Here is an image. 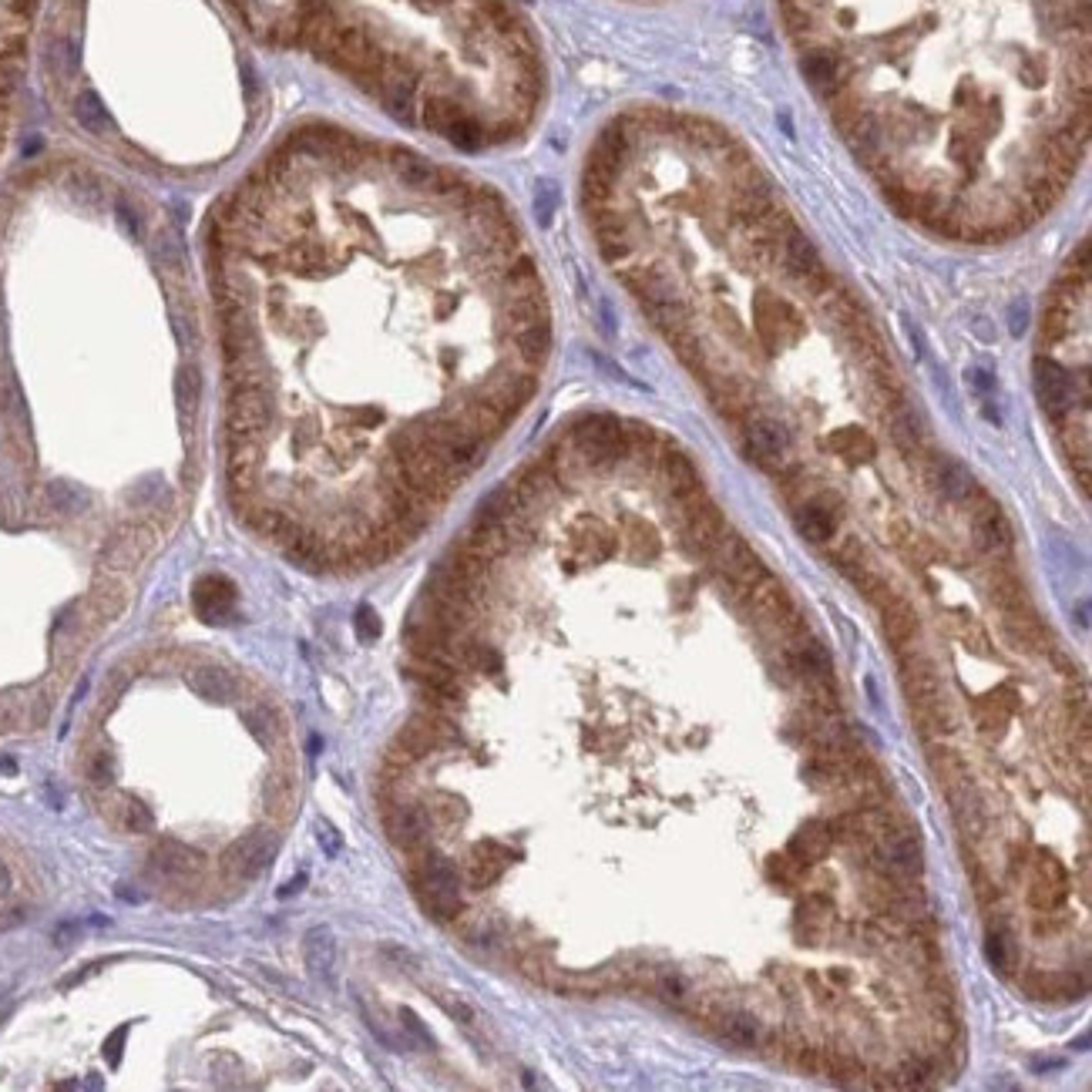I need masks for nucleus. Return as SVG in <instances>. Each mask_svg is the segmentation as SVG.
Wrapping results in <instances>:
<instances>
[{"label":"nucleus","mask_w":1092,"mask_h":1092,"mask_svg":"<svg viewBox=\"0 0 1092 1092\" xmlns=\"http://www.w3.org/2000/svg\"><path fill=\"white\" fill-rule=\"evenodd\" d=\"M948 803H952V814H955V824L964 837H978L985 827V814H982V803H978L975 797V787H961V790H952L945 793Z\"/></svg>","instance_id":"obj_27"},{"label":"nucleus","mask_w":1092,"mask_h":1092,"mask_svg":"<svg viewBox=\"0 0 1092 1092\" xmlns=\"http://www.w3.org/2000/svg\"><path fill=\"white\" fill-rule=\"evenodd\" d=\"M827 447H830L847 467L868 464V461L874 458V454H877L874 437H871L868 431H861V428H841V431H834L830 441H827Z\"/></svg>","instance_id":"obj_22"},{"label":"nucleus","mask_w":1092,"mask_h":1092,"mask_svg":"<svg viewBox=\"0 0 1092 1092\" xmlns=\"http://www.w3.org/2000/svg\"><path fill=\"white\" fill-rule=\"evenodd\" d=\"M898 656H901V689H904L907 703L921 706V703L945 700L941 679L925 656H914V652L911 656H907V652H898Z\"/></svg>","instance_id":"obj_14"},{"label":"nucleus","mask_w":1092,"mask_h":1092,"mask_svg":"<svg viewBox=\"0 0 1092 1092\" xmlns=\"http://www.w3.org/2000/svg\"><path fill=\"white\" fill-rule=\"evenodd\" d=\"M881 857L888 871L895 874H918L921 871V847L911 830H884L881 834Z\"/></svg>","instance_id":"obj_17"},{"label":"nucleus","mask_w":1092,"mask_h":1092,"mask_svg":"<svg viewBox=\"0 0 1092 1092\" xmlns=\"http://www.w3.org/2000/svg\"><path fill=\"white\" fill-rule=\"evenodd\" d=\"M776 266L784 269V273H787L793 282H803V286L811 290L814 296H820L824 290L834 286V276H830L827 263L820 260L817 246L797 229V225H787L784 239H780Z\"/></svg>","instance_id":"obj_2"},{"label":"nucleus","mask_w":1092,"mask_h":1092,"mask_svg":"<svg viewBox=\"0 0 1092 1092\" xmlns=\"http://www.w3.org/2000/svg\"><path fill=\"white\" fill-rule=\"evenodd\" d=\"M881 608V629H884V639L895 646V652H904L907 646H911L918 639V612L911 605H907L901 595H888V599L877 605Z\"/></svg>","instance_id":"obj_15"},{"label":"nucleus","mask_w":1092,"mask_h":1092,"mask_svg":"<svg viewBox=\"0 0 1092 1092\" xmlns=\"http://www.w3.org/2000/svg\"><path fill=\"white\" fill-rule=\"evenodd\" d=\"M121 1039H125V1029H118V1032H115V1039L108 1042V1062H111V1066H115V1062H118V1045H121Z\"/></svg>","instance_id":"obj_40"},{"label":"nucleus","mask_w":1092,"mask_h":1092,"mask_svg":"<svg viewBox=\"0 0 1092 1092\" xmlns=\"http://www.w3.org/2000/svg\"><path fill=\"white\" fill-rule=\"evenodd\" d=\"M659 995H662L665 1002H683V999H686V982H683L679 975H665L662 982H659Z\"/></svg>","instance_id":"obj_37"},{"label":"nucleus","mask_w":1092,"mask_h":1092,"mask_svg":"<svg viewBox=\"0 0 1092 1092\" xmlns=\"http://www.w3.org/2000/svg\"><path fill=\"white\" fill-rule=\"evenodd\" d=\"M437 1002H441L444 1005V1009L454 1015V1018H458V1022L461 1026H474V1009H467V1005L458 999V1002H454V999H444V995H437Z\"/></svg>","instance_id":"obj_38"},{"label":"nucleus","mask_w":1092,"mask_h":1092,"mask_svg":"<svg viewBox=\"0 0 1092 1092\" xmlns=\"http://www.w3.org/2000/svg\"><path fill=\"white\" fill-rule=\"evenodd\" d=\"M195 868H198L195 850L182 847V844H172V841H162L159 847L152 850V857H148V871L165 877V881H182V877H189Z\"/></svg>","instance_id":"obj_19"},{"label":"nucleus","mask_w":1092,"mask_h":1092,"mask_svg":"<svg viewBox=\"0 0 1092 1092\" xmlns=\"http://www.w3.org/2000/svg\"><path fill=\"white\" fill-rule=\"evenodd\" d=\"M504 861H508V850L501 844L494 841H481L474 844L471 850V861H467V884H471L474 891L488 888L491 881H498L501 871H504Z\"/></svg>","instance_id":"obj_20"},{"label":"nucleus","mask_w":1092,"mask_h":1092,"mask_svg":"<svg viewBox=\"0 0 1092 1092\" xmlns=\"http://www.w3.org/2000/svg\"><path fill=\"white\" fill-rule=\"evenodd\" d=\"M1026 988L1032 991L1035 999H1080L1083 995V982L1069 972H1053V975H1029Z\"/></svg>","instance_id":"obj_29"},{"label":"nucleus","mask_w":1092,"mask_h":1092,"mask_svg":"<svg viewBox=\"0 0 1092 1092\" xmlns=\"http://www.w3.org/2000/svg\"><path fill=\"white\" fill-rule=\"evenodd\" d=\"M991 599H995V605L1002 608V616L1032 612L1022 578L1015 575L1012 565H1005V558H1002V565H995V572H991Z\"/></svg>","instance_id":"obj_18"},{"label":"nucleus","mask_w":1092,"mask_h":1092,"mask_svg":"<svg viewBox=\"0 0 1092 1092\" xmlns=\"http://www.w3.org/2000/svg\"><path fill=\"white\" fill-rule=\"evenodd\" d=\"M1062 898H1066V871L1059 868L1056 857H1039L1035 861V874H1032V891H1029V901L1035 907H1042V911H1048V907H1056Z\"/></svg>","instance_id":"obj_16"},{"label":"nucleus","mask_w":1092,"mask_h":1092,"mask_svg":"<svg viewBox=\"0 0 1092 1092\" xmlns=\"http://www.w3.org/2000/svg\"><path fill=\"white\" fill-rule=\"evenodd\" d=\"M276 850H279L276 834L256 830V834L239 837V841L222 854V874L233 877V881H252V877H260L269 868V861L276 857Z\"/></svg>","instance_id":"obj_6"},{"label":"nucleus","mask_w":1092,"mask_h":1092,"mask_svg":"<svg viewBox=\"0 0 1092 1092\" xmlns=\"http://www.w3.org/2000/svg\"><path fill=\"white\" fill-rule=\"evenodd\" d=\"M387 834L390 841L404 850V854H417V850L431 847V830H434V817L428 807L420 803H393L387 817Z\"/></svg>","instance_id":"obj_8"},{"label":"nucleus","mask_w":1092,"mask_h":1092,"mask_svg":"<svg viewBox=\"0 0 1092 1092\" xmlns=\"http://www.w3.org/2000/svg\"><path fill=\"white\" fill-rule=\"evenodd\" d=\"M189 683L198 697H206L212 703H229L236 697V676L216 670V665H198L195 673H189Z\"/></svg>","instance_id":"obj_28"},{"label":"nucleus","mask_w":1092,"mask_h":1092,"mask_svg":"<svg viewBox=\"0 0 1092 1092\" xmlns=\"http://www.w3.org/2000/svg\"><path fill=\"white\" fill-rule=\"evenodd\" d=\"M1009 948H1012L1009 934H1002V931H991V934H988V941H985V955H988V961L995 964L999 972H1009V968H1012Z\"/></svg>","instance_id":"obj_33"},{"label":"nucleus","mask_w":1092,"mask_h":1092,"mask_svg":"<svg viewBox=\"0 0 1092 1092\" xmlns=\"http://www.w3.org/2000/svg\"><path fill=\"white\" fill-rule=\"evenodd\" d=\"M303 881H306V877H296V881H293L290 888H282V891H279V895H282V898H286V895H296V891H300V888H303Z\"/></svg>","instance_id":"obj_42"},{"label":"nucleus","mask_w":1092,"mask_h":1092,"mask_svg":"<svg viewBox=\"0 0 1092 1092\" xmlns=\"http://www.w3.org/2000/svg\"><path fill=\"white\" fill-rule=\"evenodd\" d=\"M320 834V844H323V850H326V854H336V850H339V834L330 827V824H326V820H320V827H317Z\"/></svg>","instance_id":"obj_39"},{"label":"nucleus","mask_w":1092,"mask_h":1092,"mask_svg":"<svg viewBox=\"0 0 1092 1092\" xmlns=\"http://www.w3.org/2000/svg\"><path fill=\"white\" fill-rule=\"evenodd\" d=\"M837 498L830 494H817V498H803L793 508V521H797V531L814 545H827L834 542L837 535Z\"/></svg>","instance_id":"obj_12"},{"label":"nucleus","mask_w":1092,"mask_h":1092,"mask_svg":"<svg viewBox=\"0 0 1092 1092\" xmlns=\"http://www.w3.org/2000/svg\"><path fill=\"white\" fill-rule=\"evenodd\" d=\"M827 827H830V837H834V841H844V844L864 841V837L871 834V827H868V817H864L861 811L837 817L834 824H827Z\"/></svg>","instance_id":"obj_31"},{"label":"nucleus","mask_w":1092,"mask_h":1092,"mask_svg":"<svg viewBox=\"0 0 1092 1092\" xmlns=\"http://www.w3.org/2000/svg\"><path fill=\"white\" fill-rule=\"evenodd\" d=\"M233 602H236V589H233L225 578L209 575L206 581H198V589H195V608H198V612H202L209 622H225V619H229Z\"/></svg>","instance_id":"obj_21"},{"label":"nucleus","mask_w":1092,"mask_h":1092,"mask_svg":"<svg viewBox=\"0 0 1092 1092\" xmlns=\"http://www.w3.org/2000/svg\"><path fill=\"white\" fill-rule=\"evenodd\" d=\"M246 727H249V733L256 736L260 743H266V746H273V740H279V733H282L279 713H276V709L269 706V703H256V706L249 709V713H246Z\"/></svg>","instance_id":"obj_30"},{"label":"nucleus","mask_w":1092,"mask_h":1092,"mask_svg":"<svg viewBox=\"0 0 1092 1092\" xmlns=\"http://www.w3.org/2000/svg\"><path fill=\"white\" fill-rule=\"evenodd\" d=\"M410 857H414L410 861V884H414L417 904L428 911V918L441 921V925L458 921L464 914L461 871L454 868L444 854H437V850H431V847H424Z\"/></svg>","instance_id":"obj_1"},{"label":"nucleus","mask_w":1092,"mask_h":1092,"mask_svg":"<svg viewBox=\"0 0 1092 1092\" xmlns=\"http://www.w3.org/2000/svg\"><path fill=\"white\" fill-rule=\"evenodd\" d=\"M121 824L129 827V830H135V834L152 830V814H148L141 803H125V807H121Z\"/></svg>","instance_id":"obj_36"},{"label":"nucleus","mask_w":1092,"mask_h":1092,"mask_svg":"<svg viewBox=\"0 0 1092 1092\" xmlns=\"http://www.w3.org/2000/svg\"><path fill=\"white\" fill-rule=\"evenodd\" d=\"M830 847H834L830 827L820 824V820H811V824H803L797 834H793L790 857H797L800 864H817V861H824L830 854Z\"/></svg>","instance_id":"obj_23"},{"label":"nucleus","mask_w":1092,"mask_h":1092,"mask_svg":"<svg viewBox=\"0 0 1092 1092\" xmlns=\"http://www.w3.org/2000/svg\"><path fill=\"white\" fill-rule=\"evenodd\" d=\"M1032 380H1035V397H1039V404L1048 417L1062 420L1066 414H1072V404H1075L1072 377L1062 371L1056 360H1045V357L1035 360Z\"/></svg>","instance_id":"obj_9"},{"label":"nucleus","mask_w":1092,"mask_h":1092,"mask_svg":"<svg viewBox=\"0 0 1092 1092\" xmlns=\"http://www.w3.org/2000/svg\"><path fill=\"white\" fill-rule=\"evenodd\" d=\"M7 891H10V871L4 868V864H0V898H4Z\"/></svg>","instance_id":"obj_41"},{"label":"nucleus","mask_w":1092,"mask_h":1092,"mask_svg":"<svg viewBox=\"0 0 1092 1092\" xmlns=\"http://www.w3.org/2000/svg\"><path fill=\"white\" fill-rule=\"evenodd\" d=\"M679 518H683V542L692 548V551H703V555H709L719 542L722 535H727V518H722V512L706 498V494H697V498L689 501H679Z\"/></svg>","instance_id":"obj_5"},{"label":"nucleus","mask_w":1092,"mask_h":1092,"mask_svg":"<svg viewBox=\"0 0 1092 1092\" xmlns=\"http://www.w3.org/2000/svg\"><path fill=\"white\" fill-rule=\"evenodd\" d=\"M743 451H746V458L760 467V471L776 474L780 467L787 464L790 431L776 417L754 414V410H749L746 420H743Z\"/></svg>","instance_id":"obj_3"},{"label":"nucleus","mask_w":1092,"mask_h":1092,"mask_svg":"<svg viewBox=\"0 0 1092 1092\" xmlns=\"http://www.w3.org/2000/svg\"><path fill=\"white\" fill-rule=\"evenodd\" d=\"M353 626H357L360 643H374V639H380V632H384V626H380V619H377V612H374L371 605H360V608H357V619H353Z\"/></svg>","instance_id":"obj_34"},{"label":"nucleus","mask_w":1092,"mask_h":1092,"mask_svg":"<svg viewBox=\"0 0 1092 1092\" xmlns=\"http://www.w3.org/2000/svg\"><path fill=\"white\" fill-rule=\"evenodd\" d=\"M911 719H914V730L925 736V740H941V736L955 730V713L952 706H948V700L911 706Z\"/></svg>","instance_id":"obj_25"},{"label":"nucleus","mask_w":1092,"mask_h":1092,"mask_svg":"<svg viewBox=\"0 0 1092 1092\" xmlns=\"http://www.w3.org/2000/svg\"><path fill=\"white\" fill-rule=\"evenodd\" d=\"M803 78L820 98H834L837 91L847 88V61L841 51L834 48H811L803 54Z\"/></svg>","instance_id":"obj_11"},{"label":"nucleus","mask_w":1092,"mask_h":1092,"mask_svg":"<svg viewBox=\"0 0 1092 1092\" xmlns=\"http://www.w3.org/2000/svg\"><path fill=\"white\" fill-rule=\"evenodd\" d=\"M88 780L94 787H108L111 780H115V760H111L108 754H94L88 763Z\"/></svg>","instance_id":"obj_35"},{"label":"nucleus","mask_w":1092,"mask_h":1092,"mask_svg":"<svg viewBox=\"0 0 1092 1092\" xmlns=\"http://www.w3.org/2000/svg\"><path fill=\"white\" fill-rule=\"evenodd\" d=\"M928 760H931V773L938 776V787H941L945 793L961 790V787L972 784V773H968V767H964V760L955 754V749L934 746Z\"/></svg>","instance_id":"obj_26"},{"label":"nucleus","mask_w":1092,"mask_h":1092,"mask_svg":"<svg viewBox=\"0 0 1092 1092\" xmlns=\"http://www.w3.org/2000/svg\"><path fill=\"white\" fill-rule=\"evenodd\" d=\"M722 1039L733 1045H754L757 1042V1022L749 1015H727L722 1018Z\"/></svg>","instance_id":"obj_32"},{"label":"nucleus","mask_w":1092,"mask_h":1092,"mask_svg":"<svg viewBox=\"0 0 1092 1092\" xmlns=\"http://www.w3.org/2000/svg\"><path fill=\"white\" fill-rule=\"evenodd\" d=\"M0 773H18V763L7 760V757H0Z\"/></svg>","instance_id":"obj_43"},{"label":"nucleus","mask_w":1092,"mask_h":1092,"mask_svg":"<svg viewBox=\"0 0 1092 1092\" xmlns=\"http://www.w3.org/2000/svg\"><path fill=\"white\" fill-rule=\"evenodd\" d=\"M656 461H659V474L665 481V488H670V494L676 498V504L703 494V477H700L689 454H683L679 447H659Z\"/></svg>","instance_id":"obj_13"},{"label":"nucleus","mask_w":1092,"mask_h":1092,"mask_svg":"<svg viewBox=\"0 0 1092 1092\" xmlns=\"http://www.w3.org/2000/svg\"><path fill=\"white\" fill-rule=\"evenodd\" d=\"M928 481L938 488L941 498L952 504H972L978 494H982L968 467L955 458H948V454H931L928 458Z\"/></svg>","instance_id":"obj_10"},{"label":"nucleus","mask_w":1092,"mask_h":1092,"mask_svg":"<svg viewBox=\"0 0 1092 1092\" xmlns=\"http://www.w3.org/2000/svg\"><path fill=\"white\" fill-rule=\"evenodd\" d=\"M306 964L313 978L323 985H333V968H336V941L330 928H313L306 934Z\"/></svg>","instance_id":"obj_24"},{"label":"nucleus","mask_w":1092,"mask_h":1092,"mask_svg":"<svg viewBox=\"0 0 1092 1092\" xmlns=\"http://www.w3.org/2000/svg\"><path fill=\"white\" fill-rule=\"evenodd\" d=\"M972 542L982 555L995 558V562L1009 558L1012 548H1015V535H1012L1009 518H1005L999 501H991L985 491L972 501Z\"/></svg>","instance_id":"obj_4"},{"label":"nucleus","mask_w":1092,"mask_h":1092,"mask_svg":"<svg viewBox=\"0 0 1092 1092\" xmlns=\"http://www.w3.org/2000/svg\"><path fill=\"white\" fill-rule=\"evenodd\" d=\"M709 555H713V562H716V572H719L722 578H727L730 585L743 589V592H746L749 585H754L757 578L767 575V569H763L760 555L746 545V538L733 535V531L722 535V542H719L713 551H709Z\"/></svg>","instance_id":"obj_7"}]
</instances>
